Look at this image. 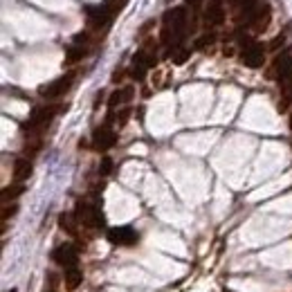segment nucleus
I'll return each instance as SVG.
<instances>
[{"label": "nucleus", "mask_w": 292, "mask_h": 292, "mask_svg": "<svg viewBox=\"0 0 292 292\" xmlns=\"http://www.w3.org/2000/svg\"><path fill=\"white\" fill-rule=\"evenodd\" d=\"M274 72H276V79H279L281 90L288 95L292 88V56L288 52L279 54L274 58Z\"/></svg>", "instance_id": "obj_1"}, {"label": "nucleus", "mask_w": 292, "mask_h": 292, "mask_svg": "<svg viewBox=\"0 0 292 292\" xmlns=\"http://www.w3.org/2000/svg\"><path fill=\"white\" fill-rule=\"evenodd\" d=\"M75 216L79 218V223L83 225V227H101V225H104V216H101L99 207H97V205H88V202H83V200L77 205Z\"/></svg>", "instance_id": "obj_2"}, {"label": "nucleus", "mask_w": 292, "mask_h": 292, "mask_svg": "<svg viewBox=\"0 0 292 292\" xmlns=\"http://www.w3.org/2000/svg\"><path fill=\"white\" fill-rule=\"evenodd\" d=\"M72 81H75V72H68L65 77H58L56 81L43 85L38 92H41V97H45V99H58V97H63L65 92L72 88Z\"/></svg>", "instance_id": "obj_3"}, {"label": "nucleus", "mask_w": 292, "mask_h": 292, "mask_svg": "<svg viewBox=\"0 0 292 292\" xmlns=\"http://www.w3.org/2000/svg\"><path fill=\"white\" fill-rule=\"evenodd\" d=\"M56 108H36L29 117V122L25 124V133H41L43 128L50 124V119L54 117Z\"/></svg>", "instance_id": "obj_4"}, {"label": "nucleus", "mask_w": 292, "mask_h": 292, "mask_svg": "<svg viewBox=\"0 0 292 292\" xmlns=\"http://www.w3.org/2000/svg\"><path fill=\"white\" fill-rule=\"evenodd\" d=\"M52 259L54 263H58V265H63V267H72L79 263V250H77L75 245H58L56 250L52 252Z\"/></svg>", "instance_id": "obj_5"}, {"label": "nucleus", "mask_w": 292, "mask_h": 292, "mask_svg": "<svg viewBox=\"0 0 292 292\" xmlns=\"http://www.w3.org/2000/svg\"><path fill=\"white\" fill-rule=\"evenodd\" d=\"M240 61H243L247 68H261L263 61H265V50L261 48L259 43H250V45H243V54H240Z\"/></svg>", "instance_id": "obj_6"}, {"label": "nucleus", "mask_w": 292, "mask_h": 292, "mask_svg": "<svg viewBox=\"0 0 292 292\" xmlns=\"http://www.w3.org/2000/svg\"><path fill=\"white\" fill-rule=\"evenodd\" d=\"M115 142H117V135L110 126H99L95 131V135H92V146L97 151H108Z\"/></svg>", "instance_id": "obj_7"}, {"label": "nucleus", "mask_w": 292, "mask_h": 292, "mask_svg": "<svg viewBox=\"0 0 292 292\" xmlns=\"http://www.w3.org/2000/svg\"><path fill=\"white\" fill-rule=\"evenodd\" d=\"M225 21V9H223V2L220 0H212L205 9V25L207 27H218L223 25Z\"/></svg>", "instance_id": "obj_8"}, {"label": "nucleus", "mask_w": 292, "mask_h": 292, "mask_svg": "<svg viewBox=\"0 0 292 292\" xmlns=\"http://www.w3.org/2000/svg\"><path fill=\"white\" fill-rule=\"evenodd\" d=\"M85 14H88V18H90V27L92 29H101V27H106L108 23H110L112 14L108 11V7H88L85 9Z\"/></svg>", "instance_id": "obj_9"}, {"label": "nucleus", "mask_w": 292, "mask_h": 292, "mask_svg": "<svg viewBox=\"0 0 292 292\" xmlns=\"http://www.w3.org/2000/svg\"><path fill=\"white\" fill-rule=\"evenodd\" d=\"M108 240L115 245H135L137 243V234L131 227H115L108 232Z\"/></svg>", "instance_id": "obj_10"}, {"label": "nucleus", "mask_w": 292, "mask_h": 292, "mask_svg": "<svg viewBox=\"0 0 292 292\" xmlns=\"http://www.w3.org/2000/svg\"><path fill=\"white\" fill-rule=\"evenodd\" d=\"M270 21H272V9L267 5H259V9L254 11V16L250 18V25L254 32H263V29H267Z\"/></svg>", "instance_id": "obj_11"}, {"label": "nucleus", "mask_w": 292, "mask_h": 292, "mask_svg": "<svg viewBox=\"0 0 292 292\" xmlns=\"http://www.w3.org/2000/svg\"><path fill=\"white\" fill-rule=\"evenodd\" d=\"M131 97H133V88H119V90H115L110 95V99H108V106H110V110H115L117 106H124V104H128V101H131Z\"/></svg>", "instance_id": "obj_12"}, {"label": "nucleus", "mask_w": 292, "mask_h": 292, "mask_svg": "<svg viewBox=\"0 0 292 292\" xmlns=\"http://www.w3.org/2000/svg\"><path fill=\"white\" fill-rule=\"evenodd\" d=\"M29 175H32V162L27 158H18L16 162H14V178H16L18 182H25Z\"/></svg>", "instance_id": "obj_13"}, {"label": "nucleus", "mask_w": 292, "mask_h": 292, "mask_svg": "<svg viewBox=\"0 0 292 292\" xmlns=\"http://www.w3.org/2000/svg\"><path fill=\"white\" fill-rule=\"evenodd\" d=\"M81 279H83V274H81V270L77 265L68 267L65 270V286H68V290H77L81 283Z\"/></svg>", "instance_id": "obj_14"}, {"label": "nucleus", "mask_w": 292, "mask_h": 292, "mask_svg": "<svg viewBox=\"0 0 292 292\" xmlns=\"http://www.w3.org/2000/svg\"><path fill=\"white\" fill-rule=\"evenodd\" d=\"M77 223H79V218H77L75 213H61V216H58V225H61V229L68 232V234H72V236L77 234Z\"/></svg>", "instance_id": "obj_15"}, {"label": "nucleus", "mask_w": 292, "mask_h": 292, "mask_svg": "<svg viewBox=\"0 0 292 292\" xmlns=\"http://www.w3.org/2000/svg\"><path fill=\"white\" fill-rule=\"evenodd\" d=\"M239 16L240 18H247V21H250L252 16H254V11L259 9V2H256V0H240L239 2Z\"/></svg>", "instance_id": "obj_16"}, {"label": "nucleus", "mask_w": 292, "mask_h": 292, "mask_svg": "<svg viewBox=\"0 0 292 292\" xmlns=\"http://www.w3.org/2000/svg\"><path fill=\"white\" fill-rule=\"evenodd\" d=\"M83 56H85V48H83V45L72 43V45L68 48V54H65V61H68V63H77V61H81Z\"/></svg>", "instance_id": "obj_17"}, {"label": "nucleus", "mask_w": 292, "mask_h": 292, "mask_svg": "<svg viewBox=\"0 0 292 292\" xmlns=\"http://www.w3.org/2000/svg\"><path fill=\"white\" fill-rule=\"evenodd\" d=\"M25 191V186L23 185H14V186H5V189H2V200H14V198H18L21 196V193Z\"/></svg>", "instance_id": "obj_18"}, {"label": "nucleus", "mask_w": 292, "mask_h": 292, "mask_svg": "<svg viewBox=\"0 0 292 292\" xmlns=\"http://www.w3.org/2000/svg\"><path fill=\"white\" fill-rule=\"evenodd\" d=\"M128 117H131V110H128V108H124L122 112H117V117H115V124H117V126H119V128H122V126H126Z\"/></svg>", "instance_id": "obj_19"}, {"label": "nucleus", "mask_w": 292, "mask_h": 292, "mask_svg": "<svg viewBox=\"0 0 292 292\" xmlns=\"http://www.w3.org/2000/svg\"><path fill=\"white\" fill-rule=\"evenodd\" d=\"M112 171V159L110 158H104L99 164V175H108Z\"/></svg>", "instance_id": "obj_20"}, {"label": "nucleus", "mask_w": 292, "mask_h": 292, "mask_svg": "<svg viewBox=\"0 0 292 292\" xmlns=\"http://www.w3.org/2000/svg\"><path fill=\"white\" fill-rule=\"evenodd\" d=\"M16 212H18L16 205H11V207H5V209H2V220H9L11 216H16Z\"/></svg>", "instance_id": "obj_21"}, {"label": "nucleus", "mask_w": 292, "mask_h": 292, "mask_svg": "<svg viewBox=\"0 0 292 292\" xmlns=\"http://www.w3.org/2000/svg\"><path fill=\"white\" fill-rule=\"evenodd\" d=\"M212 43H213V36H205V38H200V41H198L196 45H198L200 50H205L207 45H212Z\"/></svg>", "instance_id": "obj_22"}, {"label": "nucleus", "mask_w": 292, "mask_h": 292, "mask_svg": "<svg viewBox=\"0 0 292 292\" xmlns=\"http://www.w3.org/2000/svg\"><path fill=\"white\" fill-rule=\"evenodd\" d=\"M186 2H189V5H191V7H198V5H200V2H202V0H186Z\"/></svg>", "instance_id": "obj_23"}, {"label": "nucleus", "mask_w": 292, "mask_h": 292, "mask_svg": "<svg viewBox=\"0 0 292 292\" xmlns=\"http://www.w3.org/2000/svg\"><path fill=\"white\" fill-rule=\"evenodd\" d=\"M240 0H229V5H239Z\"/></svg>", "instance_id": "obj_24"}, {"label": "nucleus", "mask_w": 292, "mask_h": 292, "mask_svg": "<svg viewBox=\"0 0 292 292\" xmlns=\"http://www.w3.org/2000/svg\"><path fill=\"white\" fill-rule=\"evenodd\" d=\"M9 292H16V290H9Z\"/></svg>", "instance_id": "obj_25"}]
</instances>
